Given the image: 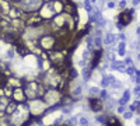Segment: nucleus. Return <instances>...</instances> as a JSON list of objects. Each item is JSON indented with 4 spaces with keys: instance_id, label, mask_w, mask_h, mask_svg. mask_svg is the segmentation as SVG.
Listing matches in <instances>:
<instances>
[{
    "instance_id": "obj_1",
    "label": "nucleus",
    "mask_w": 140,
    "mask_h": 126,
    "mask_svg": "<svg viewBox=\"0 0 140 126\" xmlns=\"http://www.w3.org/2000/svg\"><path fill=\"white\" fill-rule=\"evenodd\" d=\"M63 97H64V94H63L62 90H59V88H48L45 95L42 97V100L45 101V102L48 104V107L50 108V107H55V105L60 104L62 100H63Z\"/></svg>"
},
{
    "instance_id": "obj_2",
    "label": "nucleus",
    "mask_w": 140,
    "mask_h": 126,
    "mask_svg": "<svg viewBox=\"0 0 140 126\" xmlns=\"http://www.w3.org/2000/svg\"><path fill=\"white\" fill-rule=\"evenodd\" d=\"M56 41H58V38L53 34H45L38 39V46L41 48L42 52L49 53V52H52V50H55Z\"/></svg>"
},
{
    "instance_id": "obj_3",
    "label": "nucleus",
    "mask_w": 140,
    "mask_h": 126,
    "mask_svg": "<svg viewBox=\"0 0 140 126\" xmlns=\"http://www.w3.org/2000/svg\"><path fill=\"white\" fill-rule=\"evenodd\" d=\"M28 109H29V113L34 116H41L42 113H45L48 111V104L42 98H38V100H32V101H28Z\"/></svg>"
},
{
    "instance_id": "obj_4",
    "label": "nucleus",
    "mask_w": 140,
    "mask_h": 126,
    "mask_svg": "<svg viewBox=\"0 0 140 126\" xmlns=\"http://www.w3.org/2000/svg\"><path fill=\"white\" fill-rule=\"evenodd\" d=\"M17 6L27 14L28 13H37V11H39L41 7L44 6V0H21Z\"/></svg>"
},
{
    "instance_id": "obj_5",
    "label": "nucleus",
    "mask_w": 140,
    "mask_h": 126,
    "mask_svg": "<svg viewBox=\"0 0 140 126\" xmlns=\"http://www.w3.org/2000/svg\"><path fill=\"white\" fill-rule=\"evenodd\" d=\"M11 98H13V101H16V102H18V104L25 102V101H27V97H25V92H24V88H23V87H17V88H14Z\"/></svg>"
},
{
    "instance_id": "obj_6",
    "label": "nucleus",
    "mask_w": 140,
    "mask_h": 126,
    "mask_svg": "<svg viewBox=\"0 0 140 126\" xmlns=\"http://www.w3.org/2000/svg\"><path fill=\"white\" fill-rule=\"evenodd\" d=\"M130 17H132V16H130V13H129V11H122V13L119 14V18H118V21L122 24V25H127V24L130 23V20H132Z\"/></svg>"
},
{
    "instance_id": "obj_7",
    "label": "nucleus",
    "mask_w": 140,
    "mask_h": 126,
    "mask_svg": "<svg viewBox=\"0 0 140 126\" xmlns=\"http://www.w3.org/2000/svg\"><path fill=\"white\" fill-rule=\"evenodd\" d=\"M109 125H111V126H121V125H119V122L116 121V119H114V118H111V121H109Z\"/></svg>"
}]
</instances>
